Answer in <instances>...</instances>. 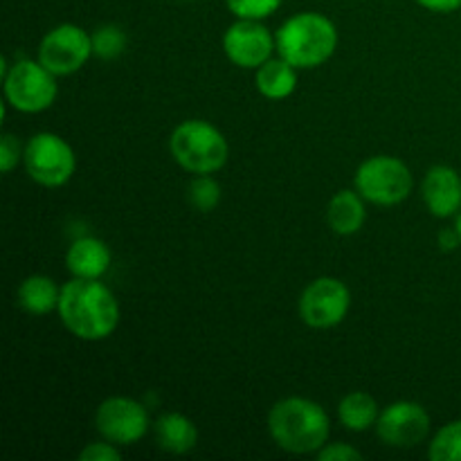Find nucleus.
Wrapping results in <instances>:
<instances>
[{
    "mask_svg": "<svg viewBox=\"0 0 461 461\" xmlns=\"http://www.w3.org/2000/svg\"><path fill=\"white\" fill-rule=\"evenodd\" d=\"M57 311L63 327L86 342L106 340L120 324V304L99 279L72 277L63 284Z\"/></svg>",
    "mask_w": 461,
    "mask_h": 461,
    "instance_id": "obj_1",
    "label": "nucleus"
},
{
    "mask_svg": "<svg viewBox=\"0 0 461 461\" xmlns=\"http://www.w3.org/2000/svg\"><path fill=\"white\" fill-rule=\"evenodd\" d=\"M268 432L286 453L311 455L327 446L331 423L320 403L302 396H288L270 408Z\"/></svg>",
    "mask_w": 461,
    "mask_h": 461,
    "instance_id": "obj_2",
    "label": "nucleus"
},
{
    "mask_svg": "<svg viewBox=\"0 0 461 461\" xmlns=\"http://www.w3.org/2000/svg\"><path fill=\"white\" fill-rule=\"evenodd\" d=\"M275 43L279 57L297 70H313L333 57L338 48V30L324 14L300 12L279 25Z\"/></svg>",
    "mask_w": 461,
    "mask_h": 461,
    "instance_id": "obj_3",
    "label": "nucleus"
},
{
    "mask_svg": "<svg viewBox=\"0 0 461 461\" xmlns=\"http://www.w3.org/2000/svg\"><path fill=\"white\" fill-rule=\"evenodd\" d=\"M174 160L189 174H214L228 162L230 147L225 135L205 120H187L169 138Z\"/></svg>",
    "mask_w": 461,
    "mask_h": 461,
    "instance_id": "obj_4",
    "label": "nucleus"
},
{
    "mask_svg": "<svg viewBox=\"0 0 461 461\" xmlns=\"http://www.w3.org/2000/svg\"><path fill=\"white\" fill-rule=\"evenodd\" d=\"M412 171L403 160L392 156L367 158L354 176V189L367 203L392 207L403 203L412 192Z\"/></svg>",
    "mask_w": 461,
    "mask_h": 461,
    "instance_id": "obj_5",
    "label": "nucleus"
},
{
    "mask_svg": "<svg viewBox=\"0 0 461 461\" xmlns=\"http://www.w3.org/2000/svg\"><path fill=\"white\" fill-rule=\"evenodd\" d=\"M3 90L7 106L21 113H41L54 104L59 95L57 75L41 61L21 59L3 75Z\"/></svg>",
    "mask_w": 461,
    "mask_h": 461,
    "instance_id": "obj_6",
    "label": "nucleus"
},
{
    "mask_svg": "<svg viewBox=\"0 0 461 461\" xmlns=\"http://www.w3.org/2000/svg\"><path fill=\"white\" fill-rule=\"evenodd\" d=\"M27 176L41 187H63L75 176L77 158L70 144L57 133H36L25 144Z\"/></svg>",
    "mask_w": 461,
    "mask_h": 461,
    "instance_id": "obj_7",
    "label": "nucleus"
},
{
    "mask_svg": "<svg viewBox=\"0 0 461 461\" xmlns=\"http://www.w3.org/2000/svg\"><path fill=\"white\" fill-rule=\"evenodd\" d=\"M90 54H93V34L75 23L57 25L43 36L39 45V61L57 77L79 72Z\"/></svg>",
    "mask_w": 461,
    "mask_h": 461,
    "instance_id": "obj_8",
    "label": "nucleus"
},
{
    "mask_svg": "<svg viewBox=\"0 0 461 461\" xmlns=\"http://www.w3.org/2000/svg\"><path fill=\"white\" fill-rule=\"evenodd\" d=\"M351 306V293L342 279L318 277L302 291L300 318L311 329L338 327L347 318Z\"/></svg>",
    "mask_w": 461,
    "mask_h": 461,
    "instance_id": "obj_9",
    "label": "nucleus"
},
{
    "mask_svg": "<svg viewBox=\"0 0 461 461\" xmlns=\"http://www.w3.org/2000/svg\"><path fill=\"white\" fill-rule=\"evenodd\" d=\"M95 426L106 441L115 446L138 444L149 432V412L140 401L129 396H111L95 412Z\"/></svg>",
    "mask_w": 461,
    "mask_h": 461,
    "instance_id": "obj_10",
    "label": "nucleus"
},
{
    "mask_svg": "<svg viewBox=\"0 0 461 461\" xmlns=\"http://www.w3.org/2000/svg\"><path fill=\"white\" fill-rule=\"evenodd\" d=\"M376 435L390 448H414L430 435V414L414 401H396L381 410Z\"/></svg>",
    "mask_w": 461,
    "mask_h": 461,
    "instance_id": "obj_11",
    "label": "nucleus"
},
{
    "mask_svg": "<svg viewBox=\"0 0 461 461\" xmlns=\"http://www.w3.org/2000/svg\"><path fill=\"white\" fill-rule=\"evenodd\" d=\"M223 50L225 57L234 66L243 68V70H257L268 59H273L277 43H275V36L270 34V30L261 21L239 18L237 23H232L225 30Z\"/></svg>",
    "mask_w": 461,
    "mask_h": 461,
    "instance_id": "obj_12",
    "label": "nucleus"
},
{
    "mask_svg": "<svg viewBox=\"0 0 461 461\" xmlns=\"http://www.w3.org/2000/svg\"><path fill=\"white\" fill-rule=\"evenodd\" d=\"M421 196L428 212L437 219H450L461 212V176L448 165L428 169L421 185Z\"/></svg>",
    "mask_w": 461,
    "mask_h": 461,
    "instance_id": "obj_13",
    "label": "nucleus"
},
{
    "mask_svg": "<svg viewBox=\"0 0 461 461\" xmlns=\"http://www.w3.org/2000/svg\"><path fill=\"white\" fill-rule=\"evenodd\" d=\"M111 250L102 239L81 237L66 252V268L72 277L99 279L111 268Z\"/></svg>",
    "mask_w": 461,
    "mask_h": 461,
    "instance_id": "obj_14",
    "label": "nucleus"
},
{
    "mask_svg": "<svg viewBox=\"0 0 461 461\" xmlns=\"http://www.w3.org/2000/svg\"><path fill=\"white\" fill-rule=\"evenodd\" d=\"M153 437L158 448L171 455H187L198 444V428L189 417L180 412H167L153 423Z\"/></svg>",
    "mask_w": 461,
    "mask_h": 461,
    "instance_id": "obj_15",
    "label": "nucleus"
},
{
    "mask_svg": "<svg viewBox=\"0 0 461 461\" xmlns=\"http://www.w3.org/2000/svg\"><path fill=\"white\" fill-rule=\"evenodd\" d=\"M365 219H367L365 198L356 189H342L329 201L327 223L338 237H351V234L360 232Z\"/></svg>",
    "mask_w": 461,
    "mask_h": 461,
    "instance_id": "obj_16",
    "label": "nucleus"
},
{
    "mask_svg": "<svg viewBox=\"0 0 461 461\" xmlns=\"http://www.w3.org/2000/svg\"><path fill=\"white\" fill-rule=\"evenodd\" d=\"M257 90L264 95L266 99L273 102H282V99L291 97L297 88V68L291 66L286 59H268L264 66L257 68L255 75Z\"/></svg>",
    "mask_w": 461,
    "mask_h": 461,
    "instance_id": "obj_17",
    "label": "nucleus"
},
{
    "mask_svg": "<svg viewBox=\"0 0 461 461\" xmlns=\"http://www.w3.org/2000/svg\"><path fill=\"white\" fill-rule=\"evenodd\" d=\"M61 288L48 275H30L18 286L16 300L21 309L30 315H48L59 306Z\"/></svg>",
    "mask_w": 461,
    "mask_h": 461,
    "instance_id": "obj_18",
    "label": "nucleus"
},
{
    "mask_svg": "<svg viewBox=\"0 0 461 461\" xmlns=\"http://www.w3.org/2000/svg\"><path fill=\"white\" fill-rule=\"evenodd\" d=\"M338 417L340 423L351 432H365L369 428H376L381 410L378 401L367 392H351L338 405Z\"/></svg>",
    "mask_w": 461,
    "mask_h": 461,
    "instance_id": "obj_19",
    "label": "nucleus"
},
{
    "mask_svg": "<svg viewBox=\"0 0 461 461\" xmlns=\"http://www.w3.org/2000/svg\"><path fill=\"white\" fill-rule=\"evenodd\" d=\"M428 459L432 461H461V419L450 421L432 437L428 446Z\"/></svg>",
    "mask_w": 461,
    "mask_h": 461,
    "instance_id": "obj_20",
    "label": "nucleus"
},
{
    "mask_svg": "<svg viewBox=\"0 0 461 461\" xmlns=\"http://www.w3.org/2000/svg\"><path fill=\"white\" fill-rule=\"evenodd\" d=\"M189 203L198 212H212L221 203V185L210 174H201L189 183Z\"/></svg>",
    "mask_w": 461,
    "mask_h": 461,
    "instance_id": "obj_21",
    "label": "nucleus"
},
{
    "mask_svg": "<svg viewBox=\"0 0 461 461\" xmlns=\"http://www.w3.org/2000/svg\"><path fill=\"white\" fill-rule=\"evenodd\" d=\"M126 50V34L117 25H102L93 32V54L102 59H117Z\"/></svg>",
    "mask_w": 461,
    "mask_h": 461,
    "instance_id": "obj_22",
    "label": "nucleus"
},
{
    "mask_svg": "<svg viewBox=\"0 0 461 461\" xmlns=\"http://www.w3.org/2000/svg\"><path fill=\"white\" fill-rule=\"evenodd\" d=\"M284 0H225L230 12L237 18H250V21H264L273 16Z\"/></svg>",
    "mask_w": 461,
    "mask_h": 461,
    "instance_id": "obj_23",
    "label": "nucleus"
},
{
    "mask_svg": "<svg viewBox=\"0 0 461 461\" xmlns=\"http://www.w3.org/2000/svg\"><path fill=\"white\" fill-rule=\"evenodd\" d=\"M23 156H25V147L21 144V140L12 133H5L0 138V171L12 174L14 167L23 160Z\"/></svg>",
    "mask_w": 461,
    "mask_h": 461,
    "instance_id": "obj_24",
    "label": "nucleus"
},
{
    "mask_svg": "<svg viewBox=\"0 0 461 461\" xmlns=\"http://www.w3.org/2000/svg\"><path fill=\"white\" fill-rule=\"evenodd\" d=\"M122 453L115 448L111 441H97V444H88L79 453V461H120Z\"/></svg>",
    "mask_w": 461,
    "mask_h": 461,
    "instance_id": "obj_25",
    "label": "nucleus"
},
{
    "mask_svg": "<svg viewBox=\"0 0 461 461\" xmlns=\"http://www.w3.org/2000/svg\"><path fill=\"white\" fill-rule=\"evenodd\" d=\"M320 461H360L363 453L356 448H351L349 444H327L318 450Z\"/></svg>",
    "mask_w": 461,
    "mask_h": 461,
    "instance_id": "obj_26",
    "label": "nucleus"
},
{
    "mask_svg": "<svg viewBox=\"0 0 461 461\" xmlns=\"http://www.w3.org/2000/svg\"><path fill=\"white\" fill-rule=\"evenodd\" d=\"M414 3L435 14H450L461 9V0H414Z\"/></svg>",
    "mask_w": 461,
    "mask_h": 461,
    "instance_id": "obj_27",
    "label": "nucleus"
},
{
    "mask_svg": "<svg viewBox=\"0 0 461 461\" xmlns=\"http://www.w3.org/2000/svg\"><path fill=\"white\" fill-rule=\"evenodd\" d=\"M439 246L441 250L450 252V250H457L461 246V237L457 232V228H446L439 232Z\"/></svg>",
    "mask_w": 461,
    "mask_h": 461,
    "instance_id": "obj_28",
    "label": "nucleus"
},
{
    "mask_svg": "<svg viewBox=\"0 0 461 461\" xmlns=\"http://www.w3.org/2000/svg\"><path fill=\"white\" fill-rule=\"evenodd\" d=\"M455 228H457V232H459V237H461V212L457 214V221H455Z\"/></svg>",
    "mask_w": 461,
    "mask_h": 461,
    "instance_id": "obj_29",
    "label": "nucleus"
}]
</instances>
